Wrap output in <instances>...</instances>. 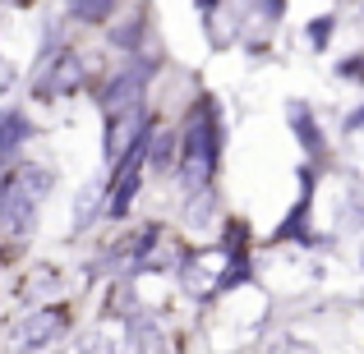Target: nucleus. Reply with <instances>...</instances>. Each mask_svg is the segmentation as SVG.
<instances>
[{"instance_id": "obj_1", "label": "nucleus", "mask_w": 364, "mask_h": 354, "mask_svg": "<svg viewBox=\"0 0 364 354\" xmlns=\"http://www.w3.org/2000/svg\"><path fill=\"white\" fill-rule=\"evenodd\" d=\"M176 133H180L176 175H180V184H185V194L208 189V184H213V175H217V161H222V143H226L222 106H217L213 97H198Z\"/></svg>"}, {"instance_id": "obj_2", "label": "nucleus", "mask_w": 364, "mask_h": 354, "mask_svg": "<svg viewBox=\"0 0 364 354\" xmlns=\"http://www.w3.org/2000/svg\"><path fill=\"white\" fill-rule=\"evenodd\" d=\"M55 175L46 166H18L0 175V235L23 239L37 226V203L51 194Z\"/></svg>"}, {"instance_id": "obj_3", "label": "nucleus", "mask_w": 364, "mask_h": 354, "mask_svg": "<svg viewBox=\"0 0 364 354\" xmlns=\"http://www.w3.org/2000/svg\"><path fill=\"white\" fill-rule=\"evenodd\" d=\"M83 88V60L74 46H46L42 60L33 65V97H70Z\"/></svg>"}, {"instance_id": "obj_4", "label": "nucleus", "mask_w": 364, "mask_h": 354, "mask_svg": "<svg viewBox=\"0 0 364 354\" xmlns=\"http://www.w3.org/2000/svg\"><path fill=\"white\" fill-rule=\"evenodd\" d=\"M65 327H70L65 309H28L23 318L9 327V350L14 354H37V350L51 345V341H60Z\"/></svg>"}, {"instance_id": "obj_5", "label": "nucleus", "mask_w": 364, "mask_h": 354, "mask_svg": "<svg viewBox=\"0 0 364 354\" xmlns=\"http://www.w3.org/2000/svg\"><path fill=\"white\" fill-rule=\"evenodd\" d=\"M143 133H148V111H143V101L111 111V116H107V133H102V157H107V170L116 166V161L143 138Z\"/></svg>"}, {"instance_id": "obj_6", "label": "nucleus", "mask_w": 364, "mask_h": 354, "mask_svg": "<svg viewBox=\"0 0 364 354\" xmlns=\"http://www.w3.org/2000/svg\"><path fill=\"white\" fill-rule=\"evenodd\" d=\"M152 70H157V60H134V65H124V70H116L111 79H102L97 83V101H102V111H120V106H134V101H143V88H148V79H152Z\"/></svg>"}, {"instance_id": "obj_7", "label": "nucleus", "mask_w": 364, "mask_h": 354, "mask_svg": "<svg viewBox=\"0 0 364 354\" xmlns=\"http://www.w3.org/2000/svg\"><path fill=\"white\" fill-rule=\"evenodd\" d=\"M176 152H180V133L171 124H152L148 129V166L157 175H166V170H176Z\"/></svg>"}, {"instance_id": "obj_8", "label": "nucleus", "mask_w": 364, "mask_h": 354, "mask_svg": "<svg viewBox=\"0 0 364 354\" xmlns=\"http://www.w3.org/2000/svg\"><path fill=\"white\" fill-rule=\"evenodd\" d=\"M286 120H291L295 138H300V148L309 152V157H318V152L328 148V138L318 133V120H314V111L304 106V101H291V106H286Z\"/></svg>"}, {"instance_id": "obj_9", "label": "nucleus", "mask_w": 364, "mask_h": 354, "mask_svg": "<svg viewBox=\"0 0 364 354\" xmlns=\"http://www.w3.org/2000/svg\"><path fill=\"white\" fill-rule=\"evenodd\" d=\"M33 138V120L23 116V111H14V106H5L0 111V161L5 157H14L23 143Z\"/></svg>"}, {"instance_id": "obj_10", "label": "nucleus", "mask_w": 364, "mask_h": 354, "mask_svg": "<svg viewBox=\"0 0 364 354\" xmlns=\"http://www.w3.org/2000/svg\"><path fill=\"white\" fill-rule=\"evenodd\" d=\"M65 9H70V18H79V23L97 28L111 18V9H116V0H65Z\"/></svg>"}, {"instance_id": "obj_11", "label": "nucleus", "mask_w": 364, "mask_h": 354, "mask_svg": "<svg viewBox=\"0 0 364 354\" xmlns=\"http://www.w3.org/2000/svg\"><path fill=\"white\" fill-rule=\"evenodd\" d=\"M107 207V184H88L79 194V207H74V231H83V226H92V216Z\"/></svg>"}, {"instance_id": "obj_12", "label": "nucleus", "mask_w": 364, "mask_h": 354, "mask_svg": "<svg viewBox=\"0 0 364 354\" xmlns=\"http://www.w3.org/2000/svg\"><path fill=\"white\" fill-rule=\"evenodd\" d=\"M70 354H116V350H111V341L102 336V331H88V336L74 341V350H70Z\"/></svg>"}, {"instance_id": "obj_13", "label": "nucleus", "mask_w": 364, "mask_h": 354, "mask_svg": "<svg viewBox=\"0 0 364 354\" xmlns=\"http://www.w3.org/2000/svg\"><path fill=\"white\" fill-rule=\"evenodd\" d=\"M332 33H337L332 14H328V18H314V23H309V42H314V46H328V42H332Z\"/></svg>"}, {"instance_id": "obj_14", "label": "nucleus", "mask_w": 364, "mask_h": 354, "mask_svg": "<svg viewBox=\"0 0 364 354\" xmlns=\"http://www.w3.org/2000/svg\"><path fill=\"white\" fill-rule=\"evenodd\" d=\"M282 9H286V0H254V14H263V18H282Z\"/></svg>"}, {"instance_id": "obj_15", "label": "nucleus", "mask_w": 364, "mask_h": 354, "mask_svg": "<svg viewBox=\"0 0 364 354\" xmlns=\"http://www.w3.org/2000/svg\"><path fill=\"white\" fill-rule=\"evenodd\" d=\"M0 5H28V0H0Z\"/></svg>"}]
</instances>
